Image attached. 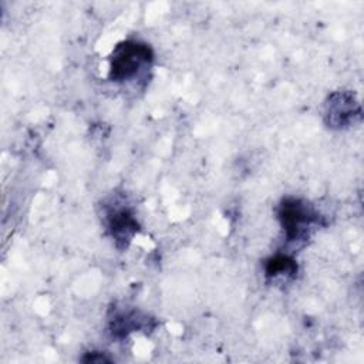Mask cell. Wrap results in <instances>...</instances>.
Instances as JSON below:
<instances>
[{
  "label": "cell",
  "mask_w": 364,
  "mask_h": 364,
  "mask_svg": "<svg viewBox=\"0 0 364 364\" xmlns=\"http://www.w3.org/2000/svg\"><path fill=\"white\" fill-rule=\"evenodd\" d=\"M154 51L149 44L138 40H125L117 44L109 57L108 77L114 82H128L151 67Z\"/></svg>",
  "instance_id": "obj_1"
},
{
  "label": "cell",
  "mask_w": 364,
  "mask_h": 364,
  "mask_svg": "<svg viewBox=\"0 0 364 364\" xmlns=\"http://www.w3.org/2000/svg\"><path fill=\"white\" fill-rule=\"evenodd\" d=\"M277 219L286 240L299 242L309 237L311 229L320 225L321 216L307 200L286 196L277 206Z\"/></svg>",
  "instance_id": "obj_2"
},
{
  "label": "cell",
  "mask_w": 364,
  "mask_h": 364,
  "mask_svg": "<svg viewBox=\"0 0 364 364\" xmlns=\"http://www.w3.org/2000/svg\"><path fill=\"white\" fill-rule=\"evenodd\" d=\"M360 115V104L350 91H336L328 95L324 104V121L330 128L348 127Z\"/></svg>",
  "instance_id": "obj_3"
},
{
  "label": "cell",
  "mask_w": 364,
  "mask_h": 364,
  "mask_svg": "<svg viewBox=\"0 0 364 364\" xmlns=\"http://www.w3.org/2000/svg\"><path fill=\"white\" fill-rule=\"evenodd\" d=\"M105 223L109 236L119 249H127L139 230L138 220L128 206L114 205L105 210Z\"/></svg>",
  "instance_id": "obj_4"
},
{
  "label": "cell",
  "mask_w": 364,
  "mask_h": 364,
  "mask_svg": "<svg viewBox=\"0 0 364 364\" xmlns=\"http://www.w3.org/2000/svg\"><path fill=\"white\" fill-rule=\"evenodd\" d=\"M149 320L151 318H148V316H145L136 310L119 311L111 318L109 330H111L112 336L122 338V337H127L132 331H138L142 328H151Z\"/></svg>",
  "instance_id": "obj_5"
},
{
  "label": "cell",
  "mask_w": 364,
  "mask_h": 364,
  "mask_svg": "<svg viewBox=\"0 0 364 364\" xmlns=\"http://www.w3.org/2000/svg\"><path fill=\"white\" fill-rule=\"evenodd\" d=\"M299 272L297 262L286 253H276L264 262V276L267 280L294 279Z\"/></svg>",
  "instance_id": "obj_6"
},
{
  "label": "cell",
  "mask_w": 364,
  "mask_h": 364,
  "mask_svg": "<svg viewBox=\"0 0 364 364\" xmlns=\"http://www.w3.org/2000/svg\"><path fill=\"white\" fill-rule=\"evenodd\" d=\"M81 361H84V363H107V361H111V358L107 357L104 353L90 351V353H85V355L81 358Z\"/></svg>",
  "instance_id": "obj_7"
}]
</instances>
